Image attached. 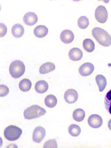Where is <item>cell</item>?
I'll return each mask as SVG.
<instances>
[{"label": "cell", "mask_w": 111, "mask_h": 148, "mask_svg": "<svg viewBox=\"0 0 111 148\" xmlns=\"http://www.w3.org/2000/svg\"><path fill=\"white\" fill-rule=\"evenodd\" d=\"M83 46L85 51L92 53L94 51L95 46L94 42L92 40L86 38L83 41Z\"/></svg>", "instance_id": "d6986e66"}, {"label": "cell", "mask_w": 111, "mask_h": 148, "mask_svg": "<svg viewBox=\"0 0 111 148\" xmlns=\"http://www.w3.org/2000/svg\"><path fill=\"white\" fill-rule=\"evenodd\" d=\"M0 26H1V37H3L6 35L7 32V28L6 25L3 23H1L0 24Z\"/></svg>", "instance_id": "4316f807"}, {"label": "cell", "mask_w": 111, "mask_h": 148, "mask_svg": "<svg viewBox=\"0 0 111 148\" xmlns=\"http://www.w3.org/2000/svg\"><path fill=\"white\" fill-rule=\"evenodd\" d=\"M105 108L111 114V89L107 92L105 99Z\"/></svg>", "instance_id": "cb8c5ba5"}, {"label": "cell", "mask_w": 111, "mask_h": 148, "mask_svg": "<svg viewBox=\"0 0 111 148\" xmlns=\"http://www.w3.org/2000/svg\"><path fill=\"white\" fill-rule=\"evenodd\" d=\"M108 126L110 130L111 131V119L108 122Z\"/></svg>", "instance_id": "83f0119b"}, {"label": "cell", "mask_w": 111, "mask_h": 148, "mask_svg": "<svg viewBox=\"0 0 111 148\" xmlns=\"http://www.w3.org/2000/svg\"><path fill=\"white\" fill-rule=\"evenodd\" d=\"M88 123L91 127L97 129L102 126L103 121L102 118L98 114H93L88 118Z\"/></svg>", "instance_id": "52a82bcc"}, {"label": "cell", "mask_w": 111, "mask_h": 148, "mask_svg": "<svg viewBox=\"0 0 111 148\" xmlns=\"http://www.w3.org/2000/svg\"><path fill=\"white\" fill-rule=\"evenodd\" d=\"M45 103L48 107L53 108L57 105V99L56 96L53 95H49L45 98Z\"/></svg>", "instance_id": "ffe728a7"}, {"label": "cell", "mask_w": 111, "mask_h": 148, "mask_svg": "<svg viewBox=\"0 0 111 148\" xmlns=\"http://www.w3.org/2000/svg\"><path fill=\"white\" fill-rule=\"evenodd\" d=\"M83 54L82 51L77 48H72L69 53L70 60L74 61H78L82 58Z\"/></svg>", "instance_id": "7c38bea8"}, {"label": "cell", "mask_w": 111, "mask_h": 148, "mask_svg": "<svg viewBox=\"0 0 111 148\" xmlns=\"http://www.w3.org/2000/svg\"><path fill=\"white\" fill-rule=\"evenodd\" d=\"M9 73L13 78L17 79L22 77L25 71V64L22 61L16 60L10 65Z\"/></svg>", "instance_id": "3957f363"}, {"label": "cell", "mask_w": 111, "mask_h": 148, "mask_svg": "<svg viewBox=\"0 0 111 148\" xmlns=\"http://www.w3.org/2000/svg\"><path fill=\"white\" fill-rule=\"evenodd\" d=\"M89 21L88 18L85 16H81L78 20V26L80 28L85 29H86L89 25Z\"/></svg>", "instance_id": "603a6c76"}, {"label": "cell", "mask_w": 111, "mask_h": 148, "mask_svg": "<svg viewBox=\"0 0 111 148\" xmlns=\"http://www.w3.org/2000/svg\"><path fill=\"white\" fill-rule=\"evenodd\" d=\"M49 88V85L46 81L40 80L36 83L35 89L36 92L39 94H43L46 92Z\"/></svg>", "instance_id": "2e32d148"}, {"label": "cell", "mask_w": 111, "mask_h": 148, "mask_svg": "<svg viewBox=\"0 0 111 148\" xmlns=\"http://www.w3.org/2000/svg\"><path fill=\"white\" fill-rule=\"evenodd\" d=\"M57 147V142L55 139L49 140L44 144L43 148H56Z\"/></svg>", "instance_id": "d4e9b609"}, {"label": "cell", "mask_w": 111, "mask_h": 148, "mask_svg": "<svg viewBox=\"0 0 111 148\" xmlns=\"http://www.w3.org/2000/svg\"><path fill=\"white\" fill-rule=\"evenodd\" d=\"M56 69L55 65L51 62H47L41 65L39 72L41 74H45L53 71Z\"/></svg>", "instance_id": "9a60e30c"}, {"label": "cell", "mask_w": 111, "mask_h": 148, "mask_svg": "<svg viewBox=\"0 0 111 148\" xmlns=\"http://www.w3.org/2000/svg\"><path fill=\"white\" fill-rule=\"evenodd\" d=\"M46 113V110L38 105H33L25 109L24 116L26 119L31 120L39 118Z\"/></svg>", "instance_id": "7a4b0ae2"}, {"label": "cell", "mask_w": 111, "mask_h": 148, "mask_svg": "<svg viewBox=\"0 0 111 148\" xmlns=\"http://www.w3.org/2000/svg\"><path fill=\"white\" fill-rule=\"evenodd\" d=\"M32 83L30 80L28 79H23L20 81L19 83V88L23 92L29 91L32 87Z\"/></svg>", "instance_id": "44dd1931"}, {"label": "cell", "mask_w": 111, "mask_h": 148, "mask_svg": "<svg viewBox=\"0 0 111 148\" xmlns=\"http://www.w3.org/2000/svg\"><path fill=\"white\" fill-rule=\"evenodd\" d=\"M23 21L28 26H33L38 21V17L35 13L33 12H29L24 15Z\"/></svg>", "instance_id": "30bf717a"}, {"label": "cell", "mask_w": 111, "mask_h": 148, "mask_svg": "<svg viewBox=\"0 0 111 148\" xmlns=\"http://www.w3.org/2000/svg\"><path fill=\"white\" fill-rule=\"evenodd\" d=\"M12 33L14 37L17 38H21L23 35L25 29L23 26L19 23L13 25L12 28Z\"/></svg>", "instance_id": "5bb4252c"}, {"label": "cell", "mask_w": 111, "mask_h": 148, "mask_svg": "<svg viewBox=\"0 0 111 148\" xmlns=\"http://www.w3.org/2000/svg\"><path fill=\"white\" fill-rule=\"evenodd\" d=\"M92 34L97 42L104 47L111 45V36L104 29L99 27H94L92 30Z\"/></svg>", "instance_id": "6da1fadb"}, {"label": "cell", "mask_w": 111, "mask_h": 148, "mask_svg": "<svg viewBox=\"0 0 111 148\" xmlns=\"http://www.w3.org/2000/svg\"><path fill=\"white\" fill-rule=\"evenodd\" d=\"M68 132L72 136L76 137L78 136L81 134V129L78 125L72 124L69 127Z\"/></svg>", "instance_id": "7402d4cb"}, {"label": "cell", "mask_w": 111, "mask_h": 148, "mask_svg": "<svg viewBox=\"0 0 111 148\" xmlns=\"http://www.w3.org/2000/svg\"><path fill=\"white\" fill-rule=\"evenodd\" d=\"M78 94L74 89H68L64 94V98L65 102L69 104L74 103L78 98Z\"/></svg>", "instance_id": "ba28073f"}, {"label": "cell", "mask_w": 111, "mask_h": 148, "mask_svg": "<svg viewBox=\"0 0 111 148\" xmlns=\"http://www.w3.org/2000/svg\"><path fill=\"white\" fill-rule=\"evenodd\" d=\"M60 38L62 42L64 43H70L73 42L74 39V34L71 30L66 29L61 32Z\"/></svg>", "instance_id": "8fae6325"}, {"label": "cell", "mask_w": 111, "mask_h": 148, "mask_svg": "<svg viewBox=\"0 0 111 148\" xmlns=\"http://www.w3.org/2000/svg\"><path fill=\"white\" fill-rule=\"evenodd\" d=\"M45 128L41 126L36 127L33 133V140L36 143H41L46 135Z\"/></svg>", "instance_id": "8992f818"}, {"label": "cell", "mask_w": 111, "mask_h": 148, "mask_svg": "<svg viewBox=\"0 0 111 148\" xmlns=\"http://www.w3.org/2000/svg\"><path fill=\"white\" fill-rule=\"evenodd\" d=\"M85 112L83 109L78 108L73 112V119L77 122H81L83 121L85 117Z\"/></svg>", "instance_id": "ac0fdd59"}, {"label": "cell", "mask_w": 111, "mask_h": 148, "mask_svg": "<svg viewBox=\"0 0 111 148\" xmlns=\"http://www.w3.org/2000/svg\"><path fill=\"white\" fill-rule=\"evenodd\" d=\"M48 29L44 25H39L34 29V34L36 37L39 38H42L47 35Z\"/></svg>", "instance_id": "4fadbf2b"}, {"label": "cell", "mask_w": 111, "mask_h": 148, "mask_svg": "<svg viewBox=\"0 0 111 148\" xmlns=\"http://www.w3.org/2000/svg\"><path fill=\"white\" fill-rule=\"evenodd\" d=\"M96 83L98 85L99 90L100 92H102L105 89L107 84L106 78L104 76L102 75H98L96 77Z\"/></svg>", "instance_id": "e0dca14e"}, {"label": "cell", "mask_w": 111, "mask_h": 148, "mask_svg": "<svg viewBox=\"0 0 111 148\" xmlns=\"http://www.w3.org/2000/svg\"><path fill=\"white\" fill-rule=\"evenodd\" d=\"M9 89L7 86L5 85H0V96L1 97H4L9 94Z\"/></svg>", "instance_id": "484cf974"}, {"label": "cell", "mask_w": 111, "mask_h": 148, "mask_svg": "<svg viewBox=\"0 0 111 148\" xmlns=\"http://www.w3.org/2000/svg\"><path fill=\"white\" fill-rule=\"evenodd\" d=\"M95 16L97 22L101 23L106 22L108 20V13L106 8L103 5H99L95 12Z\"/></svg>", "instance_id": "5b68a950"}, {"label": "cell", "mask_w": 111, "mask_h": 148, "mask_svg": "<svg viewBox=\"0 0 111 148\" xmlns=\"http://www.w3.org/2000/svg\"><path fill=\"white\" fill-rule=\"evenodd\" d=\"M22 133V129L14 125L7 127L4 131V135L7 140L14 141L18 140Z\"/></svg>", "instance_id": "277c9868"}, {"label": "cell", "mask_w": 111, "mask_h": 148, "mask_svg": "<svg viewBox=\"0 0 111 148\" xmlns=\"http://www.w3.org/2000/svg\"><path fill=\"white\" fill-rule=\"evenodd\" d=\"M94 67L90 62H86L81 65L79 69V72L81 75L83 77L88 76L93 73Z\"/></svg>", "instance_id": "9c48e42d"}]
</instances>
